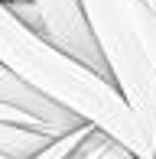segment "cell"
I'll return each mask as SVG.
<instances>
[{
    "instance_id": "7a4b0ae2",
    "label": "cell",
    "mask_w": 156,
    "mask_h": 159,
    "mask_svg": "<svg viewBox=\"0 0 156 159\" xmlns=\"http://www.w3.org/2000/svg\"><path fill=\"white\" fill-rule=\"evenodd\" d=\"M81 7L114 88L156 143V78L140 46L137 0H81Z\"/></svg>"
},
{
    "instance_id": "52a82bcc",
    "label": "cell",
    "mask_w": 156,
    "mask_h": 159,
    "mask_svg": "<svg viewBox=\"0 0 156 159\" xmlns=\"http://www.w3.org/2000/svg\"><path fill=\"white\" fill-rule=\"evenodd\" d=\"M137 33H140L143 55H146V62H150V71L156 78V10L146 7L143 0H137Z\"/></svg>"
},
{
    "instance_id": "8fae6325",
    "label": "cell",
    "mask_w": 156,
    "mask_h": 159,
    "mask_svg": "<svg viewBox=\"0 0 156 159\" xmlns=\"http://www.w3.org/2000/svg\"><path fill=\"white\" fill-rule=\"evenodd\" d=\"M0 159H7V156H0Z\"/></svg>"
},
{
    "instance_id": "3957f363",
    "label": "cell",
    "mask_w": 156,
    "mask_h": 159,
    "mask_svg": "<svg viewBox=\"0 0 156 159\" xmlns=\"http://www.w3.org/2000/svg\"><path fill=\"white\" fill-rule=\"evenodd\" d=\"M30 3H33V10L39 16V33L36 36H42L59 52L72 55L75 62L88 65L91 71L111 78L108 65L101 59V49L94 42V33L88 26L81 0H30Z\"/></svg>"
},
{
    "instance_id": "277c9868",
    "label": "cell",
    "mask_w": 156,
    "mask_h": 159,
    "mask_svg": "<svg viewBox=\"0 0 156 159\" xmlns=\"http://www.w3.org/2000/svg\"><path fill=\"white\" fill-rule=\"evenodd\" d=\"M0 104L13 107V111L26 114V117L39 120V124H46V127H52L55 133H72V130L81 127V120H78L75 114L62 111L59 104H52V101H46L42 94H36V91H33L23 78H16L3 62H0Z\"/></svg>"
},
{
    "instance_id": "9c48e42d",
    "label": "cell",
    "mask_w": 156,
    "mask_h": 159,
    "mask_svg": "<svg viewBox=\"0 0 156 159\" xmlns=\"http://www.w3.org/2000/svg\"><path fill=\"white\" fill-rule=\"evenodd\" d=\"M0 120H13V124H33V127H46V124H39V120H33V117H26V114H20V111H13V107H3L0 104ZM52 130V127H49ZM62 136V133H59Z\"/></svg>"
},
{
    "instance_id": "30bf717a",
    "label": "cell",
    "mask_w": 156,
    "mask_h": 159,
    "mask_svg": "<svg viewBox=\"0 0 156 159\" xmlns=\"http://www.w3.org/2000/svg\"><path fill=\"white\" fill-rule=\"evenodd\" d=\"M143 3H146V7H153V10H156V0H143Z\"/></svg>"
},
{
    "instance_id": "8992f818",
    "label": "cell",
    "mask_w": 156,
    "mask_h": 159,
    "mask_svg": "<svg viewBox=\"0 0 156 159\" xmlns=\"http://www.w3.org/2000/svg\"><path fill=\"white\" fill-rule=\"evenodd\" d=\"M65 159H133V153H130V149H124L117 140H111L108 133L91 130V133L85 136V140L78 143Z\"/></svg>"
},
{
    "instance_id": "5b68a950",
    "label": "cell",
    "mask_w": 156,
    "mask_h": 159,
    "mask_svg": "<svg viewBox=\"0 0 156 159\" xmlns=\"http://www.w3.org/2000/svg\"><path fill=\"white\" fill-rule=\"evenodd\" d=\"M55 140H59V133L49 127L0 120V156H7V159H36Z\"/></svg>"
},
{
    "instance_id": "ba28073f",
    "label": "cell",
    "mask_w": 156,
    "mask_h": 159,
    "mask_svg": "<svg viewBox=\"0 0 156 159\" xmlns=\"http://www.w3.org/2000/svg\"><path fill=\"white\" fill-rule=\"evenodd\" d=\"M91 130H94V127H91V124H81V127H78V130H72V133H62L59 140H55L52 146L46 149V153H39L36 159H65V156H68V153H72V149L78 146V143H81L85 136L91 133Z\"/></svg>"
},
{
    "instance_id": "6da1fadb",
    "label": "cell",
    "mask_w": 156,
    "mask_h": 159,
    "mask_svg": "<svg viewBox=\"0 0 156 159\" xmlns=\"http://www.w3.org/2000/svg\"><path fill=\"white\" fill-rule=\"evenodd\" d=\"M0 62L16 78H23L36 94L117 140L124 149L133 153V159H156V143L146 136L114 81L49 46L42 36L26 30L3 3H0Z\"/></svg>"
}]
</instances>
